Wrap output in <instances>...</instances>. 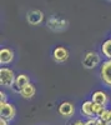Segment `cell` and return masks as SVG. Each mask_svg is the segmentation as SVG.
<instances>
[{
    "mask_svg": "<svg viewBox=\"0 0 111 125\" xmlns=\"http://www.w3.org/2000/svg\"><path fill=\"white\" fill-rule=\"evenodd\" d=\"M16 80V75L15 73L5 66H1L0 69V84L3 88H13L14 83Z\"/></svg>",
    "mask_w": 111,
    "mask_h": 125,
    "instance_id": "1",
    "label": "cell"
},
{
    "mask_svg": "<svg viewBox=\"0 0 111 125\" xmlns=\"http://www.w3.org/2000/svg\"><path fill=\"white\" fill-rule=\"evenodd\" d=\"M101 62V58L96 51H87L83 59V66L86 69H94Z\"/></svg>",
    "mask_w": 111,
    "mask_h": 125,
    "instance_id": "2",
    "label": "cell"
},
{
    "mask_svg": "<svg viewBox=\"0 0 111 125\" xmlns=\"http://www.w3.org/2000/svg\"><path fill=\"white\" fill-rule=\"evenodd\" d=\"M47 28L51 29L53 31H61L64 29L67 28L69 21L64 18H59V16H54V18H50L46 23Z\"/></svg>",
    "mask_w": 111,
    "mask_h": 125,
    "instance_id": "3",
    "label": "cell"
},
{
    "mask_svg": "<svg viewBox=\"0 0 111 125\" xmlns=\"http://www.w3.org/2000/svg\"><path fill=\"white\" fill-rule=\"evenodd\" d=\"M100 78L102 83L111 88V60H105L100 66Z\"/></svg>",
    "mask_w": 111,
    "mask_h": 125,
    "instance_id": "4",
    "label": "cell"
},
{
    "mask_svg": "<svg viewBox=\"0 0 111 125\" xmlns=\"http://www.w3.org/2000/svg\"><path fill=\"white\" fill-rule=\"evenodd\" d=\"M15 114H16V110H15V106L10 103H0V118L1 119H5L8 121L13 120L15 118Z\"/></svg>",
    "mask_w": 111,
    "mask_h": 125,
    "instance_id": "5",
    "label": "cell"
},
{
    "mask_svg": "<svg viewBox=\"0 0 111 125\" xmlns=\"http://www.w3.org/2000/svg\"><path fill=\"white\" fill-rule=\"evenodd\" d=\"M44 20V13L39 9H33L26 14V21L30 25H39Z\"/></svg>",
    "mask_w": 111,
    "mask_h": 125,
    "instance_id": "6",
    "label": "cell"
},
{
    "mask_svg": "<svg viewBox=\"0 0 111 125\" xmlns=\"http://www.w3.org/2000/svg\"><path fill=\"white\" fill-rule=\"evenodd\" d=\"M29 84H30L29 76L25 75V74H19V75H16V80H15V83H14V85H13L11 89H13V91L20 94V93H21V90L26 85H29Z\"/></svg>",
    "mask_w": 111,
    "mask_h": 125,
    "instance_id": "7",
    "label": "cell"
},
{
    "mask_svg": "<svg viewBox=\"0 0 111 125\" xmlns=\"http://www.w3.org/2000/svg\"><path fill=\"white\" fill-rule=\"evenodd\" d=\"M57 111H59V114H60L61 116L69 118V116H71L73 114H74L75 106H74V104L70 103V101H63V103L59 105Z\"/></svg>",
    "mask_w": 111,
    "mask_h": 125,
    "instance_id": "8",
    "label": "cell"
},
{
    "mask_svg": "<svg viewBox=\"0 0 111 125\" xmlns=\"http://www.w3.org/2000/svg\"><path fill=\"white\" fill-rule=\"evenodd\" d=\"M53 59L56 62H64L69 59V50L64 46H57L53 51Z\"/></svg>",
    "mask_w": 111,
    "mask_h": 125,
    "instance_id": "9",
    "label": "cell"
},
{
    "mask_svg": "<svg viewBox=\"0 0 111 125\" xmlns=\"http://www.w3.org/2000/svg\"><path fill=\"white\" fill-rule=\"evenodd\" d=\"M14 60V51L9 48H3L0 50V64L8 65Z\"/></svg>",
    "mask_w": 111,
    "mask_h": 125,
    "instance_id": "10",
    "label": "cell"
},
{
    "mask_svg": "<svg viewBox=\"0 0 111 125\" xmlns=\"http://www.w3.org/2000/svg\"><path fill=\"white\" fill-rule=\"evenodd\" d=\"M92 101L95 104H99V105H101L104 108H106L107 103H109V96L107 94L102 90H96L94 94H92Z\"/></svg>",
    "mask_w": 111,
    "mask_h": 125,
    "instance_id": "11",
    "label": "cell"
},
{
    "mask_svg": "<svg viewBox=\"0 0 111 125\" xmlns=\"http://www.w3.org/2000/svg\"><path fill=\"white\" fill-rule=\"evenodd\" d=\"M81 114L85 115L87 119H92L95 116V111H94V101L92 100H86L81 105Z\"/></svg>",
    "mask_w": 111,
    "mask_h": 125,
    "instance_id": "12",
    "label": "cell"
},
{
    "mask_svg": "<svg viewBox=\"0 0 111 125\" xmlns=\"http://www.w3.org/2000/svg\"><path fill=\"white\" fill-rule=\"evenodd\" d=\"M35 93H36L35 85L33 84V83H30L29 85H26V86L21 90V93H20V95H21L23 98H25V99H31V98L35 95Z\"/></svg>",
    "mask_w": 111,
    "mask_h": 125,
    "instance_id": "13",
    "label": "cell"
},
{
    "mask_svg": "<svg viewBox=\"0 0 111 125\" xmlns=\"http://www.w3.org/2000/svg\"><path fill=\"white\" fill-rule=\"evenodd\" d=\"M101 51H102V55L106 58V60H111V39H107L102 43Z\"/></svg>",
    "mask_w": 111,
    "mask_h": 125,
    "instance_id": "14",
    "label": "cell"
},
{
    "mask_svg": "<svg viewBox=\"0 0 111 125\" xmlns=\"http://www.w3.org/2000/svg\"><path fill=\"white\" fill-rule=\"evenodd\" d=\"M109 113H110V109H104L101 113H100V115L97 116V119H100V120H104V121H107V119H109Z\"/></svg>",
    "mask_w": 111,
    "mask_h": 125,
    "instance_id": "15",
    "label": "cell"
},
{
    "mask_svg": "<svg viewBox=\"0 0 111 125\" xmlns=\"http://www.w3.org/2000/svg\"><path fill=\"white\" fill-rule=\"evenodd\" d=\"M104 109H105L104 106H101V105H99V104H95V103H94V111H95V116H96V118L100 115V113H101Z\"/></svg>",
    "mask_w": 111,
    "mask_h": 125,
    "instance_id": "16",
    "label": "cell"
},
{
    "mask_svg": "<svg viewBox=\"0 0 111 125\" xmlns=\"http://www.w3.org/2000/svg\"><path fill=\"white\" fill-rule=\"evenodd\" d=\"M85 125H97V118L87 119V120L85 121Z\"/></svg>",
    "mask_w": 111,
    "mask_h": 125,
    "instance_id": "17",
    "label": "cell"
},
{
    "mask_svg": "<svg viewBox=\"0 0 111 125\" xmlns=\"http://www.w3.org/2000/svg\"><path fill=\"white\" fill-rule=\"evenodd\" d=\"M0 103H8L6 101V93L5 91H0Z\"/></svg>",
    "mask_w": 111,
    "mask_h": 125,
    "instance_id": "18",
    "label": "cell"
},
{
    "mask_svg": "<svg viewBox=\"0 0 111 125\" xmlns=\"http://www.w3.org/2000/svg\"><path fill=\"white\" fill-rule=\"evenodd\" d=\"M97 125H109V123H107V121H104V120L97 119Z\"/></svg>",
    "mask_w": 111,
    "mask_h": 125,
    "instance_id": "19",
    "label": "cell"
},
{
    "mask_svg": "<svg viewBox=\"0 0 111 125\" xmlns=\"http://www.w3.org/2000/svg\"><path fill=\"white\" fill-rule=\"evenodd\" d=\"M73 125H85V121H83V120H76Z\"/></svg>",
    "mask_w": 111,
    "mask_h": 125,
    "instance_id": "20",
    "label": "cell"
},
{
    "mask_svg": "<svg viewBox=\"0 0 111 125\" xmlns=\"http://www.w3.org/2000/svg\"><path fill=\"white\" fill-rule=\"evenodd\" d=\"M0 125H9V123H8V120L0 118Z\"/></svg>",
    "mask_w": 111,
    "mask_h": 125,
    "instance_id": "21",
    "label": "cell"
}]
</instances>
